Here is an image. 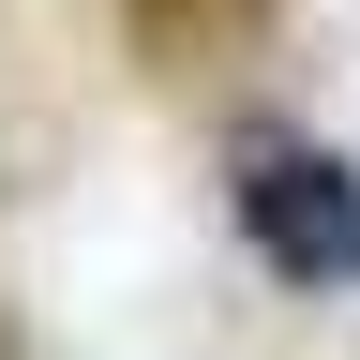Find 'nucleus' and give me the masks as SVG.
Instances as JSON below:
<instances>
[{
    "instance_id": "1",
    "label": "nucleus",
    "mask_w": 360,
    "mask_h": 360,
    "mask_svg": "<svg viewBox=\"0 0 360 360\" xmlns=\"http://www.w3.org/2000/svg\"><path fill=\"white\" fill-rule=\"evenodd\" d=\"M225 225H240V255L270 285L345 300L360 285V150H330V135H240L225 150Z\"/></svg>"
},
{
    "instance_id": "2",
    "label": "nucleus",
    "mask_w": 360,
    "mask_h": 360,
    "mask_svg": "<svg viewBox=\"0 0 360 360\" xmlns=\"http://www.w3.org/2000/svg\"><path fill=\"white\" fill-rule=\"evenodd\" d=\"M105 15H120V60L150 90H210L285 30V0H105Z\"/></svg>"
}]
</instances>
